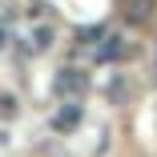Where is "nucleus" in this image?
Returning <instances> with one entry per match:
<instances>
[{"mask_svg": "<svg viewBox=\"0 0 157 157\" xmlns=\"http://www.w3.org/2000/svg\"><path fill=\"white\" fill-rule=\"evenodd\" d=\"M52 93H56L60 101H81L85 93H89V77L81 69H60L52 77Z\"/></svg>", "mask_w": 157, "mask_h": 157, "instance_id": "1", "label": "nucleus"}, {"mask_svg": "<svg viewBox=\"0 0 157 157\" xmlns=\"http://www.w3.org/2000/svg\"><path fill=\"white\" fill-rule=\"evenodd\" d=\"M52 36H56V33H52V24H44V20H40V24H28V28H24V36H20L24 56H40V52H48V48H52Z\"/></svg>", "mask_w": 157, "mask_h": 157, "instance_id": "2", "label": "nucleus"}, {"mask_svg": "<svg viewBox=\"0 0 157 157\" xmlns=\"http://www.w3.org/2000/svg\"><path fill=\"white\" fill-rule=\"evenodd\" d=\"M48 125H52L56 133H73L77 125H81V101H60L56 113L48 117Z\"/></svg>", "mask_w": 157, "mask_h": 157, "instance_id": "3", "label": "nucleus"}, {"mask_svg": "<svg viewBox=\"0 0 157 157\" xmlns=\"http://www.w3.org/2000/svg\"><path fill=\"white\" fill-rule=\"evenodd\" d=\"M121 16L129 20L133 28H145V24H153V16H157V0H125Z\"/></svg>", "mask_w": 157, "mask_h": 157, "instance_id": "4", "label": "nucleus"}, {"mask_svg": "<svg viewBox=\"0 0 157 157\" xmlns=\"http://www.w3.org/2000/svg\"><path fill=\"white\" fill-rule=\"evenodd\" d=\"M125 48H129V44H125L117 33H105L101 40H97V48H93V56H97L101 60V65H109V60H117V56H125Z\"/></svg>", "mask_w": 157, "mask_h": 157, "instance_id": "5", "label": "nucleus"}, {"mask_svg": "<svg viewBox=\"0 0 157 157\" xmlns=\"http://www.w3.org/2000/svg\"><path fill=\"white\" fill-rule=\"evenodd\" d=\"M4 44H8V28L0 24V48H4Z\"/></svg>", "mask_w": 157, "mask_h": 157, "instance_id": "6", "label": "nucleus"}]
</instances>
